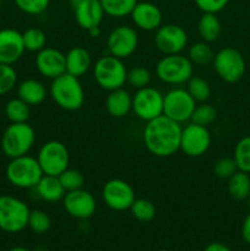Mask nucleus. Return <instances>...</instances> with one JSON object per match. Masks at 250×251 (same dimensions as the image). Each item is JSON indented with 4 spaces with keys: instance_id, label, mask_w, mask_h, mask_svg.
Segmentation results:
<instances>
[{
    "instance_id": "f257e3e1",
    "label": "nucleus",
    "mask_w": 250,
    "mask_h": 251,
    "mask_svg": "<svg viewBox=\"0 0 250 251\" xmlns=\"http://www.w3.org/2000/svg\"><path fill=\"white\" fill-rule=\"evenodd\" d=\"M181 124L159 115L146 122L144 127V145L147 151L156 157H171L180 150Z\"/></svg>"
},
{
    "instance_id": "f03ea898",
    "label": "nucleus",
    "mask_w": 250,
    "mask_h": 251,
    "mask_svg": "<svg viewBox=\"0 0 250 251\" xmlns=\"http://www.w3.org/2000/svg\"><path fill=\"white\" fill-rule=\"evenodd\" d=\"M49 95L59 108L68 112L78 110L85 103V91L80 78L68 73L51 80Z\"/></svg>"
},
{
    "instance_id": "7ed1b4c3",
    "label": "nucleus",
    "mask_w": 250,
    "mask_h": 251,
    "mask_svg": "<svg viewBox=\"0 0 250 251\" xmlns=\"http://www.w3.org/2000/svg\"><path fill=\"white\" fill-rule=\"evenodd\" d=\"M93 77L97 85L103 90L114 91L124 87L126 83L127 69L123 63V59L108 55L100 56L92 65Z\"/></svg>"
},
{
    "instance_id": "20e7f679",
    "label": "nucleus",
    "mask_w": 250,
    "mask_h": 251,
    "mask_svg": "<svg viewBox=\"0 0 250 251\" xmlns=\"http://www.w3.org/2000/svg\"><path fill=\"white\" fill-rule=\"evenodd\" d=\"M36 142V132L27 123H11L1 137V150L6 157L16 158L31 151Z\"/></svg>"
},
{
    "instance_id": "39448f33",
    "label": "nucleus",
    "mask_w": 250,
    "mask_h": 251,
    "mask_svg": "<svg viewBox=\"0 0 250 251\" xmlns=\"http://www.w3.org/2000/svg\"><path fill=\"white\" fill-rule=\"evenodd\" d=\"M43 176L37 158L28 154L11 158L6 167L7 180L19 189H34Z\"/></svg>"
},
{
    "instance_id": "423d86ee",
    "label": "nucleus",
    "mask_w": 250,
    "mask_h": 251,
    "mask_svg": "<svg viewBox=\"0 0 250 251\" xmlns=\"http://www.w3.org/2000/svg\"><path fill=\"white\" fill-rule=\"evenodd\" d=\"M29 207L25 201L11 195L0 196V229L6 233H19L27 228Z\"/></svg>"
},
{
    "instance_id": "0eeeda50",
    "label": "nucleus",
    "mask_w": 250,
    "mask_h": 251,
    "mask_svg": "<svg viewBox=\"0 0 250 251\" xmlns=\"http://www.w3.org/2000/svg\"><path fill=\"white\" fill-rule=\"evenodd\" d=\"M194 75V64L183 54L164 55L156 65V76L167 85H183Z\"/></svg>"
},
{
    "instance_id": "6e6552de",
    "label": "nucleus",
    "mask_w": 250,
    "mask_h": 251,
    "mask_svg": "<svg viewBox=\"0 0 250 251\" xmlns=\"http://www.w3.org/2000/svg\"><path fill=\"white\" fill-rule=\"evenodd\" d=\"M212 65L218 77L227 83L242 80L247 70L244 56L233 47H225L215 53Z\"/></svg>"
},
{
    "instance_id": "1a4fd4ad",
    "label": "nucleus",
    "mask_w": 250,
    "mask_h": 251,
    "mask_svg": "<svg viewBox=\"0 0 250 251\" xmlns=\"http://www.w3.org/2000/svg\"><path fill=\"white\" fill-rule=\"evenodd\" d=\"M37 161L44 176H59L69 168L70 154L68 147L63 142L50 140L42 145L37 154Z\"/></svg>"
},
{
    "instance_id": "9d476101",
    "label": "nucleus",
    "mask_w": 250,
    "mask_h": 251,
    "mask_svg": "<svg viewBox=\"0 0 250 251\" xmlns=\"http://www.w3.org/2000/svg\"><path fill=\"white\" fill-rule=\"evenodd\" d=\"M196 102L186 90L175 87L163 96V115L183 124L191 119Z\"/></svg>"
},
{
    "instance_id": "9b49d317",
    "label": "nucleus",
    "mask_w": 250,
    "mask_h": 251,
    "mask_svg": "<svg viewBox=\"0 0 250 251\" xmlns=\"http://www.w3.org/2000/svg\"><path fill=\"white\" fill-rule=\"evenodd\" d=\"M163 96L157 88L146 86L132 96V112L139 119L150 122L163 114Z\"/></svg>"
},
{
    "instance_id": "f8f14e48",
    "label": "nucleus",
    "mask_w": 250,
    "mask_h": 251,
    "mask_svg": "<svg viewBox=\"0 0 250 251\" xmlns=\"http://www.w3.org/2000/svg\"><path fill=\"white\" fill-rule=\"evenodd\" d=\"M211 134L208 127L189 123L181 129L180 151L188 157H201L211 146Z\"/></svg>"
},
{
    "instance_id": "ddd939ff",
    "label": "nucleus",
    "mask_w": 250,
    "mask_h": 251,
    "mask_svg": "<svg viewBox=\"0 0 250 251\" xmlns=\"http://www.w3.org/2000/svg\"><path fill=\"white\" fill-rule=\"evenodd\" d=\"M135 199L132 186L123 179H110L102 188L103 202L113 211L122 212L130 210Z\"/></svg>"
},
{
    "instance_id": "4468645a",
    "label": "nucleus",
    "mask_w": 250,
    "mask_h": 251,
    "mask_svg": "<svg viewBox=\"0 0 250 251\" xmlns=\"http://www.w3.org/2000/svg\"><path fill=\"white\" fill-rule=\"evenodd\" d=\"M154 46L163 55L180 54L188 46V33L179 25H161L156 29Z\"/></svg>"
},
{
    "instance_id": "2eb2a0df",
    "label": "nucleus",
    "mask_w": 250,
    "mask_h": 251,
    "mask_svg": "<svg viewBox=\"0 0 250 251\" xmlns=\"http://www.w3.org/2000/svg\"><path fill=\"white\" fill-rule=\"evenodd\" d=\"M139 46V34L131 26L122 25L108 34V54L119 59H126L135 53Z\"/></svg>"
},
{
    "instance_id": "dca6fc26",
    "label": "nucleus",
    "mask_w": 250,
    "mask_h": 251,
    "mask_svg": "<svg viewBox=\"0 0 250 251\" xmlns=\"http://www.w3.org/2000/svg\"><path fill=\"white\" fill-rule=\"evenodd\" d=\"M63 206L66 212L76 220L85 221L92 217L97 208L96 199L85 189L68 191L63 198Z\"/></svg>"
},
{
    "instance_id": "f3484780",
    "label": "nucleus",
    "mask_w": 250,
    "mask_h": 251,
    "mask_svg": "<svg viewBox=\"0 0 250 251\" xmlns=\"http://www.w3.org/2000/svg\"><path fill=\"white\" fill-rule=\"evenodd\" d=\"M36 68L42 76L54 80L66 73L65 54L56 48L46 47L36 55Z\"/></svg>"
},
{
    "instance_id": "a211bd4d",
    "label": "nucleus",
    "mask_w": 250,
    "mask_h": 251,
    "mask_svg": "<svg viewBox=\"0 0 250 251\" xmlns=\"http://www.w3.org/2000/svg\"><path fill=\"white\" fill-rule=\"evenodd\" d=\"M22 33L14 28L0 29V63L12 65L25 53Z\"/></svg>"
},
{
    "instance_id": "6ab92c4d",
    "label": "nucleus",
    "mask_w": 250,
    "mask_h": 251,
    "mask_svg": "<svg viewBox=\"0 0 250 251\" xmlns=\"http://www.w3.org/2000/svg\"><path fill=\"white\" fill-rule=\"evenodd\" d=\"M132 22L142 31H156L163 21V15L157 5L150 1H139L130 14Z\"/></svg>"
},
{
    "instance_id": "aec40b11",
    "label": "nucleus",
    "mask_w": 250,
    "mask_h": 251,
    "mask_svg": "<svg viewBox=\"0 0 250 251\" xmlns=\"http://www.w3.org/2000/svg\"><path fill=\"white\" fill-rule=\"evenodd\" d=\"M74 14L78 26L86 31L100 27L105 15L100 0H82L74 7Z\"/></svg>"
},
{
    "instance_id": "412c9836",
    "label": "nucleus",
    "mask_w": 250,
    "mask_h": 251,
    "mask_svg": "<svg viewBox=\"0 0 250 251\" xmlns=\"http://www.w3.org/2000/svg\"><path fill=\"white\" fill-rule=\"evenodd\" d=\"M66 73L80 78L92 68V56L83 47H74L65 54Z\"/></svg>"
},
{
    "instance_id": "4be33fe9",
    "label": "nucleus",
    "mask_w": 250,
    "mask_h": 251,
    "mask_svg": "<svg viewBox=\"0 0 250 251\" xmlns=\"http://www.w3.org/2000/svg\"><path fill=\"white\" fill-rule=\"evenodd\" d=\"M105 109L117 119L126 117L132 109V96L124 87L110 91L105 98Z\"/></svg>"
},
{
    "instance_id": "5701e85b",
    "label": "nucleus",
    "mask_w": 250,
    "mask_h": 251,
    "mask_svg": "<svg viewBox=\"0 0 250 251\" xmlns=\"http://www.w3.org/2000/svg\"><path fill=\"white\" fill-rule=\"evenodd\" d=\"M17 97L28 105H38L47 98V88L43 82L36 78H27L17 86Z\"/></svg>"
},
{
    "instance_id": "b1692460",
    "label": "nucleus",
    "mask_w": 250,
    "mask_h": 251,
    "mask_svg": "<svg viewBox=\"0 0 250 251\" xmlns=\"http://www.w3.org/2000/svg\"><path fill=\"white\" fill-rule=\"evenodd\" d=\"M34 190H36L37 195L42 200L47 201V202H58V201H61L66 194L65 189L61 185L58 176H42V179L36 185Z\"/></svg>"
},
{
    "instance_id": "393cba45",
    "label": "nucleus",
    "mask_w": 250,
    "mask_h": 251,
    "mask_svg": "<svg viewBox=\"0 0 250 251\" xmlns=\"http://www.w3.org/2000/svg\"><path fill=\"white\" fill-rule=\"evenodd\" d=\"M198 32L201 41L207 43L217 41L222 32V25L217 15L212 12H202L198 22Z\"/></svg>"
},
{
    "instance_id": "a878e982",
    "label": "nucleus",
    "mask_w": 250,
    "mask_h": 251,
    "mask_svg": "<svg viewBox=\"0 0 250 251\" xmlns=\"http://www.w3.org/2000/svg\"><path fill=\"white\" fill-rule=\"evenodd\" d=\"M228 194L232 199L237 201H243L250 194V176L248 173L238 171L228 179L227 184Z\"/></svg>"
},
{
    "instance_id": "bb28decb",
    "label": "nucleus",
    "mask_w": 250,
    "mask_h": 251,
    "mask_svg": "<svg viewBox=\"0 0 250 251\" xmlns=\"http://www.w3.org/2000/svg\"><path fill=\"white\" fill-rule=\"evenodd\" d=\"M186 56L194 65H207V64L212 63L215 51H213L210 43L200 41L195 42V43L189 47L188 55Z\"/></svg>"
},
{
    "instance_id": "cd10ccee",
    "label": "nucleus",
    "mask_w": 250,
    "mask_h": 251,
    "mask_svg": "<svg viewBox=\"0 0 250 251\" xmlns=\"http://www.w3.org/2000/svg\"><path fill=\"white\" fill-rule=\"evenodd\" d=\"M5 115L10 123H27L31 115V105L19 97L12 98L5 105Z\"/></svg>"
},
{
    "instance_id": "c85d7f7f",
    "label": "nucleus",
    "mask_w": 250,
    "mask_h": 251,
    "mask_svg": "<svg viewBox=\"0 0 250 251\" xmlns=\"http://www.w3.org/2000/svg\"><path fill=\"white\" fill-rule=\"evenodd\" d=\"M100 1L104 10V14L117 19H122L131 14L134 7L139 2L137 0H100Z\"/></svg>"
},
{
    "instance_id": "c756f323",
    "label": "nucleus",
    "mask_w": 250,
    "mask_h": 251,
    "mask_svg": "<svg viewBox=\"0 0 250 251\" xmlns=\"http://www.w3.org/2000/svg\"><path fill=\"white\" fill-rule=\"evenodd\" d=\"M25 49L32 53H38L47 46V36L41 28L29 27L22 33Z\"/></svg>"
},
{
    "instance_id": "7c9ffc66",
    "label": "nucleus",
    "mask_w": 250,
    "mask_h": 251,
    "mask_svg": "<svg viewBox=\"0 0 250 251\" xmlns=\"http://www.w3.org/2000/svg\"><path fill=\"white\" fill-rule=\"evenodd\" d=\"M238 171L250 174V136H244L237 142L233 154Z\"/></svg>"
},
{
    "instance_id": "2f4dec72",
    "label": "nucleus",
    "mask_w": 250,
    "mask_h": 251,
    "mask_svg": "<svg viewBox=\"0 0 250 251\" xmlns=\"http://www.w3.org/2000/svg\"><path fill=\"white\" fill-rule=\"evenodd\" d=\"M186 83H188L186 91L195 100V102L203 103L210 98L211 86L205 78L193 75Z\"/></svg>"
},
{
    "instance_id": "473e14b6",
    "label": "nucleus",
    "mask_w": 250,
    "mask_h": 251,
    "mask_svg": "<svg viewBox=\"0 0 250 251\" xmlns=\"http://www.w3.org/2000/svg\"><path fill=\"white\" fill-rule=\"evenodd\" d=\"M130 212H131L132 217L136 218L140 222H151L156 216V207H154L153 202L147 199H135L132 202L131 207H130Z\"/></svg>"
},
{
    "instance_id": "72a5a7b5",
    "label": "nucleus",
    "mask_w": 250,
    "mask_h": 251,
    "mask_svg": "<svg viewBox=\"0 0 250 251\" xmlns=\"http://www.w3.org/2000/svg\"><path fill=\"white\" fill-rule=\"evenodd\" d=\"M217 118V110L213 105L208 104V103L203 102L196 105L194 109L193 115H191L190 122L194 124L201 125V126L208 127Z\"/></svg>"
},
{
    "instance_id": "f704fd0d",
    "label": "nucleus",
    "mask_w": 250,
    "mask_h": 251,
    "mask_svg": "<svg viewBox=\"0 0 250 251\" xmlns=\"http://www.w3.org/2000/svg\"><path fill=\"white\" fill-rule=\"evenodd\" d=\"M51 220L47 212L42 210H31L27 227L36 234H43L50 229Z\"/></svg>"
},
{
    "instance_id": "c9c22d12",
    "label": "nucleus",
    "mask_w": 250,
    "mask_h": 251,
    "mask_svg": "<svg viewBox=\"0 0 250 251\" xmlns=\"http://www.w3.org/2000/svg\"><path fill=\"white\" fill-rule=\"evenodd\" d=\"M151 77L152 75L149 69L145 66H135V68L127 70L126 83H129L131 87L136 88V90H140V88H144L150 85Z\"/></svg>"
},
{
    "instance_id": "e433bc0d",
    "label": "nucleus",
    "mask_w": 250,
    "mask_h": 251,
    "mask_svg": "<svg viewBox=\"0 0 250 251\" xmlns=\"http://www.w3.org/2000/svg\"><path fill=\"white\" fill-rule=\"evenodd\" d=\"M59 180H60L61 185L65 189V191H73L77 190V189L83 188V184H85V176L77 169H71L68 168L66 171H64L60 176H58Z\"/></svg>"
},
{
    "instance_id": "4c0bfd02",
    "label": "nucleus",
    "mask_w": 250,
    "mask_h": 251,
    "mask_svg": "<svg viewBox=\"0 0 250 251\" xmlns=\"http://www.w3.org/2000/svg\"><path fill=\"white\" fill-rule=\"evenodd\" d=\"M17 83V74L12 65L0 63V96L9 93Z\"/></svg>"
},
{
    "instance_id": "58836bf2",
    "label": "nucleus",
    "mask_w": 250,
    "mask_h": 251,
    "mask_svg": "<svg viewBox=\"0 0 250 251\" xmlns=\"http://www.w3.org/2000/svg\"><path fill=\"white\" fill-rule=\"evenodd\" d=\"M238 172L237 163L233 157H222L213 164V173L220 179H229Z\"/></svg>"
},
{
    "instance_id": "ea45409f",
    "label": "nucleus",
    "mask_w": 250,
    "mask_h": 251,
    "mask_svg": "<svg viewBox=\"0 0 250 251\" xmlns=\"http://www.w3.org/2000/svg\"><path fill=\"white\" fill-rule=\"evenodd\" d=\"M17 9L27 15H41L47 11L50 0H14Z\"/></svg>"
},
{
    "instance_id": "a19ab883",
    "label": "nucleus",
    "mask_w": 250,
    "mask_h": 251,
    "mask_svg": "<svg viewBox=\"0 0 250 251\" xmlns=\"http://www.w3.org/2000/svg\"><path fill=\"white\" fill-rule=\"evenodd\" d=\"M194 2L202 12L217 14L227 6L229 0H194Z\"/></svg>"
},
{
    "instance_id": "79ce46f5",
    "label": "nucleus",
    "mask_w": 250,
    "mask_h": 251,
    "mask_svg": "<svg viewBox=\"0 0 250 251\" xmlns=\"http://www.w3.org/2000/svg\"><path fill=\"white\" fill-rule=\"evenodd\" d=\"M242 237L245 243L250 244V213L245 217L242 225Z\"/></svg>"
},
{
    "instance_id": "37998d69",
    "label": "nucleus",
    "mask_w": 250,
    "mask_h": 251,
    "mask_svg": "<svg viewBox=\"0 0 250 251\" xmlns=\"http://www.w3.org/2000/svg\"><path fill=\"white\" fill-rule=\"evenodd\" d=\"M203 251H232V250H230L227 245L222 244V243L215 242V243H210V244L203 249Z\"/></svg>"
},
{
    "instance_id": "c03bdc74",
    "label": "nucleus",
    "mask_w": 250,
    "mask_h": 251,
    "mask_svg": "<svg viewBox=\"0 0 250 251\" xmlns=\"http://www.w3.org/2000/svg\"><path fill=\"white\" fill-rule=\"evenodd\" d=\"M88 33H90L91 37H93V38H97V37H100V27H95V28L90 29V31H87Z\"/></svg>"
},
{
    "instance_id": "a18cd8bd",
    "label": "nucleus",
    "mask_w": 250,
    "mask_h": 251,
    "mask_svg": "<svg viewBox=\"0 0 250 251\" xmlns=\"http://www.w3.org/2000/svg\"><path fill=\"white\" fill-rule=\"evenodd\" d=\"M9 251H31V250L27 249V248H25V247H14V248H11Z\"/></svg>"
},
{
    "instance_id": "49530a36",
    "label": "nucleus",
    "mask_w": 250,
    "mask_h": 251,
    "mask_svg": "<svg viewBox=\"0 0 250 251\" xmlns=\"http://www.w3.org/2000/svg\"><path fill=\"white\" fill-rule=\"evenodd\" d=\"M69 1H70V5H71V7H73V9H74V7H75L76 5L78 4V2H80V1H82V0H69Z\"/></svg>"
},
{
    "instance_id": "de8ad7c7",
    "label": "nucleus",
    "mask_w": 250,
    "mask_h": 251,
    "mask_svg": "<svg viewBox=\"0 0 250 251\" xmlns=\"http://www.w3.org/2000/svg\"><path fill=\"white\" fill-rule=\"evenodd\" d=\"M33 251H48V249L46 247H37Z\"/></svg>"
},
{
    "instance_id": "09e8293b",
    "label": "nucleus",
    "mask_w": 250,
    "mask_h": 251,
    "mask_svg": "<svg viewBox=\"0 0 250 251\" xmlns=\"http://www.w3.org/2000/svg\"><path fill=\"white\" fill-rule=\"evenodd\" d=\"M245 200H247V203H248V207H249V210H250V194L249 195H248V198L245 199Z\"/></svg>"
},
{
    "instance_id": "8fccbe9b",
    "label": "nucleus",
    "mask_w": 250,
    "mask_h": 251,
    "mask_svg": "<svg viewBox=\"0 0 250 251\" xmlns=\"http://www.w3.org/2000/svg\"><path fill=\"white\" fill-rule=\"evenodd\" d=\"M158 251H169V250H158Z\"/></svg>"
},
{
    "instance_id": "3c124183",
    "label": "nucleus",
    "mask_w": 250,
    "mask_h": 251,
    "mask_svg": "<svg viewBox=\"0 0 250 251\" xmlns=\"http://www.w3.org/2000/svg\"><path fill=\"white\" fill-rule=\"evenodd\" d=\"M0 6H1V0H0Z\"/></svg>"
}]
</instances>
